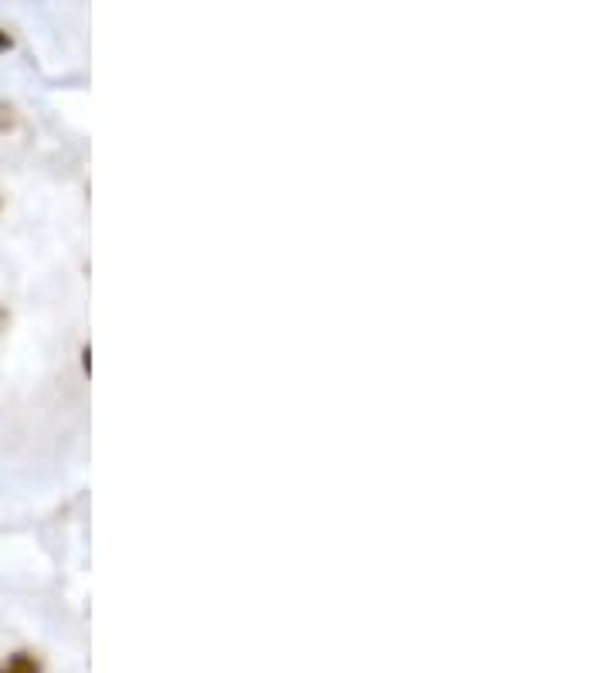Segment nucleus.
Returning <instances> with one entry per match:
<instances>
[{"mask_svg":"<svg viewBox=\"0 0 611 673\" xmlns=\"http://www.w3.org/2000/svg\"><path fill=\"white\" fill-rule=\"evenodd\" d=\"M8 321H11V316H8V310H4V306H0V334H4Z\"/></svg>","mask_w":611,"mask_h":673,"instance_id":"3","label":"nucleus"},{"mask_svg":"<svg viewBox=\"0 0 611 673\" xmlns=\"http://www.w3.org/2000/svg\"><path fill=\"white\" fill-rule=\"evenodd\" d=\"M4 48H11V34L0 31V52H4Z\"/></svg>","mask_w":611,"mask_h":673,"instance_id":"2","label":"nucleus"},{"mask_svg":"<svg viewBox=\"0 0 611 673\" xmlns=\"http://www.w3.org/2000/svg\"><path fill=\"white\" fill-rule=\"evenodd\" d=\"M0 673H41V663L31 653H14L0 663Z\"/></svg>","mask_w":611,"mask_h":673,"instance_id":"1","label":"nucleus"},{"mask_svg":"<svg viewBox=\"0 0 611 673\" xmlns=\"http://www.w3.org/2000/svg\"><path fill=\"white\" fill-rule=\"evenodd\" d=\"M0 208H4V194H0Z\"/></svg>","mask_w":611,"mask_h":673,"instance_id":"4","label":"nucleus"}]
</instances>
